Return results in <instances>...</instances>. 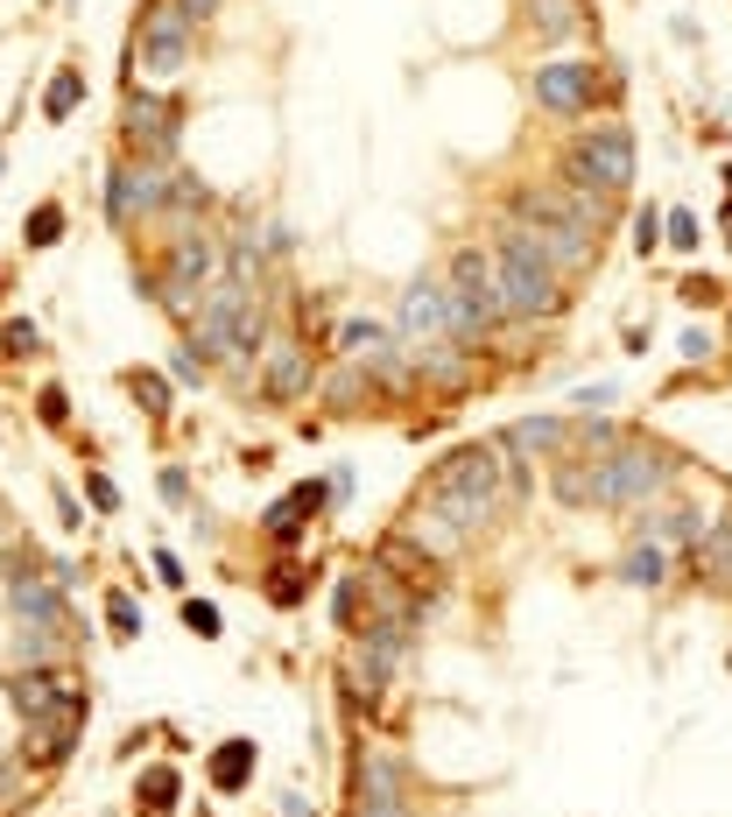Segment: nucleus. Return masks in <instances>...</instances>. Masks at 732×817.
<instances>
[{"label": "nucleus", "mask_w": 732, "mask_h": 817, "mask_svg": "<svg viewBox=\"0 0 732 817\" xmlns=\"http://www.w3.org/2000/svg\"><path fill=\"white\" fill-rule=\"evenodd\" d=\"M500 501H508V465H500V444L451 451V459L437 465L430 493H422V507H437L458 536H479V528L500 515Z\"/></svg>", "instance_id": "nucleus-1"}, {"label": "nucleus", "mask_w": 732, "mask_h": 817, "mask_svg": "<svg viewBox=\"0 0 732 817\" xmlns=\"http://www.w3.org/2000/svg\"><path fill=\"white\" fill-rule=\"evenodd\" d=\"M493 269H500V296H508V317H550L564 290H556V261L535 247L529 226H508L493 240Z\"/></svg>", "instance_id": "nucleus-2"}, {"label": "nucleus", "mask_w": 732, "mask_h": 817, "mask_svg": "<svg viewBox=\"0 0 732 817\" xmlns=\"http://www.w3.org/2000/svg\"><path fill=\"white\" fill-rule=\"evenodd\" d=\"M445 290H451V311H458V338L493 332L500 317H508V296H500V269H493L487 247H458Z\"/></svg>", "instance_id": "nucleus-3"}, {"label": "nucleus", "mask_w": 732, "mask_h": 817, "mask_svg": "<svg viewBox=\"0 0 732 817\" xmlns=\"http://www.w3.org/2000/svg\"><path fill=\"white\" fill-rule=\"evenodd\" d=\"M564 177L577 184V191L620 198L634 184V135L627 127H585V135L571 142V156H564Z\"/></svg>", "instance_id": "nucleus-4"}, {"label": "nucleus", "mask_w": 732, "mask_h": 817, "mask_svg": "<svg viewBox=\"0 0 732 817\" xmlns=\"http://www.w3.org/2000/svg\"><path fill=\"white\" fill-rule=\"evenodd\" d=\"M669 486V459L648 444H627L599 465V507H648Z\"/></svg>", "instance_id": "nucleus-5"}, {"label": "nucleus", "mask_w": 732, "mask_h": 817, "mask_svg": "<svg viewBox=\"0 0 732 817\" xmlns=\"http://www.w3.org/2000/svg\"><path fill=\"white\" fill-rule=\"evenodd\" d=\"M190 14L177 8V0H156L148 8V22H142V50H134V64L148 71V78H177V71L190 64Z\"/></svg>", "instance_id": "nucleus-6"}, {"label": "nucleus", "mask_w": 732, "mask_h": 817, "mask_svg": "<svg viewBox=\"0 0 732 817\" xmlns=\"http://www.w3.org/2000/svg\"><path fill=\"white\" fill-rule=\"evenodd\" d=\"M401 332L416 338V346H430V338H458V311H451V290L430 275L409 282V296H401Z\"/></svg>", "instance_id": "nucleus-7"}, {"label": "nucleus", "mask_w": 732, "mask_h": 817, "mask_svg": "<svg viewBox=\"0 0 732 817\" xmlns=\"http://www.w3.org/2000/svg\"><path fill=\"white\" fill-rule=\"evenodd\" d=\"M535 106L556 113V121H577V113L592 106V64H577V56L543 64V71H535Z\"/></svg>", "instance_id": "nucleus-8"}, {"label": "nucleus", "mask_w": 732, "mask_h": 817, "mask_svg": "<svg viewBox=\"0 0 732 817\" xmlns=\"http://www.w3.org/2000/svg\"><path fill=\"white\" fill-rule=\"evenodd\" d=\"M163 198H169V191H163V177H156V169H134V163H121V169H113V191H106V212L121 219V226H134L142 212H156Z\"/></svg>", "instance_id": "nucleus-9"}, {"label": "nucleus", "mask_w": 732, "mask_h": 817, "mask_svg": "<svg viewBox=\"0 0 732 817\" xmlns=\"http://www.w3.org/2000/svg\"><path fill=\"white\" fill-rule=\"evenodd\" d=\"M359 817H409V804H401V768L388 754H366V768H359Z\"/></svg>", "instance_id": "nucleus-10"}, {"label": "nucleus", "mask_w": 732, "mask_h": 817, "mask_svg": "<svg viewBox=\"0 0 732 817\" xmlns=\"http://www.w3.org/2000/svg\"><path fill=\"white\" fill-rule=\"evenodd\" d=\"M127 148H142L148 163H163L169 148H177V127H169V106H156V99H142V92H134V99H127Z\"/></svg>", "instance_id": "nucleus-11"}, {"label": "nucleus", "mask_w": 732, "mask_h": 817, "mask_svg": "<svg viewBox=\"0 0 732 817\" xmlns=\"http://www.w3.org/2000/svg\"><path fill=\"white\" fill-rule=\"evenodd\" d=\"M550 493L564 507H599V459H577V451H571V459H556L550 465Z\"/></svg>", "instance_id": "nucleus-12"}, {"label": "nucleus", "mask_w": 732, "mask_h": 817, "mask_svg": "<svg viewBox=\"0 0 732 817\" xmlns=\"http://www.w3.org/2000/svg\"><path fill=\"white\" fill-rule=\"evenodd\" d=\"M374 564H380V572H401L409 585H430V578H437V557H430V549H422V543L409 536V528H401V536H380Z\"/></svg>", "instance_id": "nucleus-13"}, {"label": "nucleus", "mask_w": 732, "mask_h": 817, "mask_svg": "<svg viewBox=\"0 0 732 817\" xmlns=\"http://www.w3.org/2000/svg\"><path fill=\"white\" fill-rule=\"evenodd\" d=\"M14 614L22 620H35L43 627V635H64V599H56V585L50 578H14Z\"/></svg>", "instance_id": "nucleus-14"}, {"label": "nucleus", "mask_w": 732, "mask_h": 817, "mask_svg": "<svg viewBox=\"0 0 732 817\" xmlns=\"http://www.w3.org/2000/svg\"><path fill=\"white\" fill-rule=\"evenodd\" d=\"M522 14H529L535 43H564V35H577V22H585V0H522Z\"/></svg>", "instance_id": "nucleus-15"}, {"label": "nucleus", "mask_w": 732, "mask_h": 817, "mask_svg": "<svg viewBox=\"0 0 732 817\" xmlns=\"http://www.w3.org/2000/svg\"><path fill=\"white\" fill-rule=\"evenodd\" d=\"M275 402H296V395H311V353L303 346H275L268 353V381H261Z\"/></svg>", "instance_id": "nucleus-16"}, {"label": "nucleus", "mask_w": 732, "mask_h": 817, "mask_svg": "<svg viewBox=\"0 0 732 817\" xmlns=\"http://www.w3.org/2000/svg\"><path fill=\"white\" fill-rule=\"evenodd\" d=\"M338 353L353 359V367H388V332H380L374 317H345V325H338Z\"/></svg>", "instance_id": "nucleus-17"}, {"label": "nucleus", "mask_w": 732, "mask_h": 817, "mask_svg": "<svg viewBox=\"0 0 732 817\" xmlns=\"http://www.w3.org/2000/svg\"><path fill=\"white\" fill-rule=\"evenodd\" d=\"M317 501H324V486H296V493H289V501H275V507H268V536H296V528H303V515H317Z\"/></svg>", "instance_id": "nucleus-18"}, {"label": "nucleus", "mask_w": 732, "mask_h": 817, "mask_svg": "<svg viewBox=\"0 0 732 817\" xmlns=\"http://www.w3.org/2000/svg\"><path fill=\"white\" fill-rule=\"evenodd\" d=\"M564 437H571L564 416H522V423L508 430V444H522V451H556Z\"/></svg>", "instance_id": "nucleus-19"}, {"label": "nucleus", "mask_w": 732, "mask_h": 817, "mask_svg": "<svg viewBox=\"0 0 732 817\" xmlns=\"http://www.w3.org/2000/svg\"><path fill=\"white\" fill-rule=\"evenodd\" d=\"M247 768H254V747H247V740H226V747L211 754V783H219V789H240Z\"/></svg>", "instance_id": "nucleus-20"}, {"label": "nucleus", "mask_w": 732, "mask_h": 817, "mask_svg": "<svg viewBox=\"0 0 732 817\" xmlns=\"http://www.w3.org/2000/svg\"><path fill=\"white\" fill-rule=\"evenodd\" d=\"M698 549H704V572L719 578V585H732V522H719V528H711V536H704Z\"/></svg>", "instance_id": "nucleus-21"}, {"label": "nucleus", "mask_w": 732, "mask_h": 817, "mask_svg": "<svg viewBox=\"0 0 732 817\" xmlns=\"http://www.w3.org/2000/svg\"><path fill=\"white\" fill-rule=\"evenodd\" d=\"M620 578L627 585H662V549L641 543V549H627V564H620Z\"/></svg>", "instance_id": "nucleus-22"}, {"label": "nucleus", "mask_w": 732, "mask_h": 817, "mask_svg": "<svg viewBox=\"0 0 732 817\" xmlns=\"http://www.w3.org/2000/svg\"><path fill=\"white\" fill-rule=\"evenodd\" d=\"M79 92H85V85H79V71H56V85L43 92V113H50V121H64V113L79 106Z\"/></svg>", "instance_id": "nucleus-23"}, {"label": "nucleus", "mask_w": 732, "mask_h": 817, "mask_svg": "<svg viewBox=\"0 0 732 817\" xmlns=\"http://www.w3.org/2000/svg\"><path fill=\"white\" fill-rule=\"evenodd\" d=\"M0 346H8L14 359H29L35 346H43V332H35V325H29V317H8V325H0Z\"/></svg>", "instance_id": "nucleus-24"}, {"label": "nucleus", "mask_w": 732, "mask_h": 817, "mask_svg": "<svg viewBox=\"0 0 732 817\" xmlns=\"http://www.w3.org/2000/svg\"><path fill=\"white\" fill-rule=\"evenodd\" d=\"M142 796H148V810H169V804H177V768H148Z\"/></svg>", "instance_id": "nucleus-25"}, {"label": "nucleus", "mask_w": 732, "mask_h": 817, "mask_svg": "<svg viewBox=\"0 0 732 817\" xmlns=\"http://www.w3.org/2000/svg\"><path fill=\"white\" fill-rule=\"evenodd\" d=\"M56 233H64V212H56V205H35V219H29V247H50Z\"/></svg>", "instance_id": "nucleus-26"}, {"label": "nucleus", "mask_w": 732, "mask_h": 817, "mask_svg": "<svg viewBox=\"0 0 732 817\" xmlns=\"http://www.w3.org/2000/svg\"><path fill=\"white\" fill-rule=\"evenodd\" d=\"M669 247H677V254H698V219L690 212H669Z\"/></svg>", "instance_id": "nucleus-27"}, {"label": "nucleus", "mask_w": 732, "mask_h": 817, "mask_svg": "<svg viewBox=\"0 0 732 817\" xmlns=\"http://www.w3.org/2000/svg\"><path fill=\"white\" fill-rule=\"evenodd\" d=\"M106 620H113V635H142V614H134V599H121V593L106 599Z\"/></svg>", "instance_id": "nucleus-28"}, {"label": "nucleus", "mask_w": 732, "mask_h": 817, "mask_svg": "<svg viewBox=\"0 0 732 817\" xmlns=\"http://www.w3.org/2000/svg\"><path fill=\"white\" fill-rule=\"evenodd\" d=\"M134 395H142V402H148V409H156V416L169 409V388L156 381V374H134Z\"/></svg>", "instance_id": "nucleus-29"}, {"label": "nucleus", "mask_w": 732, "mask_h": 817, "mask_svg": "<svg viewBox=\"0 0 732 817\" xmlns=\"http://www.w3.org/2000/svg\"><path fill=\"white\" fill-rule=\"evenodd\" d=\"M662 226H669V219L641 212V219H634V247H641V254H648V247H662Z\"/></svg>", "instance_id": "nucleus-30"}, {"label": "nucleus", "mask_w": 732, "mask_h": 817, "mask_svg": "<svg viewBox=\"0 0 732 817\" xmlns=\"http://www.w3.org/2000/svg\"><path fill=\"white\" fill-rule=\"evenodd\" d=\"M184 620L198 627V635H219V606H205V599H190V606H184Z\"/></svg>", "instance_id": "nucleus-31"}, {"label": "nucleus", "mask_w": 732, "mask_h": 817, "mask_svg": "<svg viewBox=\"0 0 732 817\" xmlns=\"http://www.w3.org/2000/svg\"><path fill=\"white\" fill-rule=\"evenodd\" d=\"M85 486H92V501H100V507H106V515H113V507H121V486H113V480H100V472H92V480H85Z\"/></svg>", "instance_id": "nucleus-32"}, {"label": "nucleus", "mask_w": 732, "mask_h": 817, "mask_svg": "<svg viewBox=\"0 0 732 817\" xmlns=\"http://www.w3.org/2000/svg\"><path fill=\"white\" fill-rule=\"evenodd\" d=\"M275 599H282V606H296V599H303V585H296V572H275Z\"/></svg>", "instance_id": "nucleus-33"}, {"label": "nucleus", "mask_w": 732, "mask_h": 817, "mask_svg": "<svg viewBox=\"0 0 732 817\" xmlns=\"http://www.w3.org/2000/svg\"><path fill=\"white\" fill-rule=\"evenodd\" d=\"M683 296H690V303H719L725 290H719V282H683Z\"/></svg>", "instance_id": "nucleus-34"}, {"label": "nucleus", "mask_w": 732, "mask_h": 817, "mask_svg": "<svg viewBox=\"0 0 732 817\" xmlns=\"http://www.w3.org/2000/svg\"><path fill=\"white\" fill-rule=\"evenodd\" d=\"M177 8L190 14V22H211V14H219V0H177Z\"/></svg>", "instance_id": "nucleus-35"}, {"label": "nucleus", "mask_w": 732, "mask_h": 817, "mask_svg": "<svg viewBox=\"0 0 732 817\" xmlns=\"http://www.w3.org/2000/svg\"><path fill=\"white\" fill-rule=\"evenodd\" d=\"M0 536H8V507H0Z\"/></svg>", "instance_id": "nucleus-36"}, {"label": "nucleus", "mask_w": 732, "mask_h": 817, "mask_svg": "<svg viewBox=\"0 0 732 817\" xmlns=\"http://www.w3.org/2000/svg\"><path fill=\"white\" fill-rule=\"evenodd\" d=\"M725 184H732V169H725Z\"/></svg>", "instance_id": "nucleus-37"}]
</instances>
